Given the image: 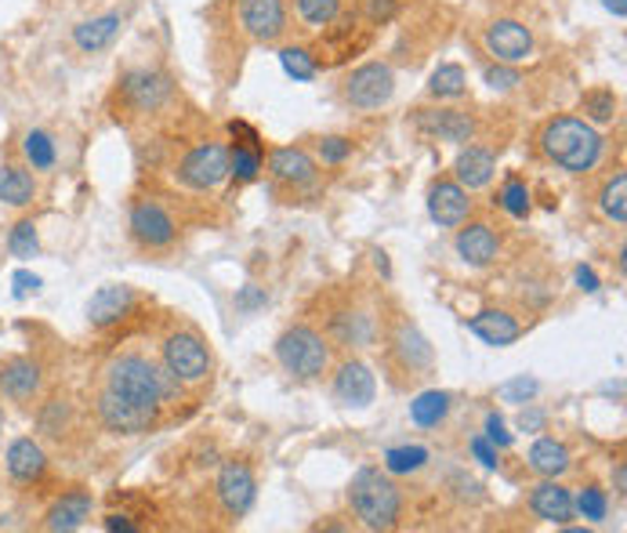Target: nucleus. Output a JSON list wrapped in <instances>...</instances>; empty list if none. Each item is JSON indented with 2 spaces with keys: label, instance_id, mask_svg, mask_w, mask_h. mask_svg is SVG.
Listing matches in <instances>:
<instances>
[{
  "label": "nucleus",
  "instance_id": "obj_1",
  "mask_svg": "<svg viewBox=\"0 0 627 533\" xmlns=\"http://www.w3.org/2000/svg\"><path fill=\"white\" fill-rule=\"evenodd\" d=\"M105 389L120 399H127L131 407L149 410V414L160 418V410L167 403H175L186 385L178 381L175 374H167L164 367H156L149 356L120 353L110 359V367H105Z\"/></svg>",
  "mask_w": 627,
  "mask_h": 533
},
{
  "label": "nucleus",
  "instance_id": "obj_2",
  "mask_svg": "<svg viewBox=\"0 0 627 533\" xmlns=\"http://www.w3.org/2000/svg\"><path fill=\"white\" fill-rule=\"evenodd\" d=\"M540 153L548 156L555 167H562L566 175H587L595 171L602 153H606V138L598 135L595 124H587L584 116H551L537 135Z\"/></svg>",
  "mask_w": 627,
  "mask_h": 533
},
{
  "label": "nucleus",
  "instance_id": "obj_3",
  "mask_svg": "<svg viewBox=\"0 0 627 533\" xmlns=\"http://www.w3.org/2000/svg\"><path fill=\"white\" fill-rule=\"evenodd\" d=\"M348 501H352L356 519L367 530H395L403 519V493L392 482L389 471L363 465L352 476V487H348Z\"/></svg>",
  "mask_w": 627,
  "mask_h": 533
},
{
  "label": "nucleus",
  "instance_id": "obj_4",
  "mask_svg": "<svg viewBox=\"0 0 627 533\" xmlns=\"http://www.w3.org/2000/svg\"><path fill=\"white\" fill-rule=\"evenodd\" d=\"M276 363L291 374L294 381H320L331 370V337L320 334L316 326L294 323L276 337Z\"/></svg>",
  "mask_w": 627,
  "mask_h": 533
},
{
  "label": "nucleus",
  "instance_id": "obj_5",
  "mask_svg": "<svg viewBox=\"0 0 627 533\" xmlns=\"http://www.w3.org/2000/svg\"><path fill=\"white\" fill-rule=\"evenodd\" d=\"M160 356H164V370L175 374L182 385H200L211 378V367H214L211 348L197 331H171L164 337Z\"/></svg>",
  "mask_w": 627,
  "mask_h": 533
},
{
  "label": "nucleus",
  "instance_id": "obj_6",
  "mask_svg": "<svg viewBox=\"0 0 627 533\" xmlns=\"http://www.w3.org/2000/svg\"><path fill=\"white\" fill-rule=\"evenodd\" d=\"M389 363L400 374H406L410 381L428 378V370L436 367V348H432L425 331H421V326L410 317L395 320V326H392V334H389Z\"/></svg>",
  "mask_w": 627,
  "mask_h": 533
},
{
  "label": "nucleus",
  "instance_id": "obj_7",
  "mask_svg": "<svg viewBox=\"0 0 627 533\" xmlns=\"http://www.w3.org/2000/svg\"><path fill=\"white\" fill-rule=\"evenodd\" d=\"M345 102L352 109H363V113H370V109H381L392 102L395 95V73L389 63H363L356 66L352 73L345 77Z\"/></svg>",
  "mask_w": 627,
  "mask_h": 533
},
{
  "label": "nucleus",
  "instance_id": "obj_8",
  "mask_svg": "<svg viewBox=\"0 0 627 533\" xmlns=\"http://www.w3.org/2000/svg\"><path fill=\"white\" fill-rule=\"evenodd\" d=\"M228 178V145L222 142H203L189 149L178 164V181L192 192H211Z\"/></svg>",
  "mask_w": 627,
  "mask_h": 533
},
{
  "label": "nucleus",
  "instance_id": "obj_9",
  "mask_svg": "<svg viewBox=\"0 0 627 533\" xmlns=\"http://www.w3.org/2000/svg\"><path fill=\"white\" fill-rule=\"evenodd\" d=\"M175 95V84L160 69H131L116 80V99L131 113H156Z\"/></svg>",
  "mask_w": 627,
  "mask_h": 533
},
{
  "label": "nucleus",
  "instance_id": "obj_10",
  "mask_svg": "<svg viewBox=\"0 0 627 533\" xmlns=\"http://www.w3.org/2000/svg\"><path fill=\"white\" fill-rule=\"evenodd\" d=\"M127 229H131V240H135L138 247H146V251H167L178 240L175 218L167 214L164 203H156L149 197L131 203Z\"/></svg>",
  "mask_w": 627,
  "mask_h": 533
},
{
  "label": "nucleus",
  "instance_id": "obj_11",
  "mask_svg": "<svg viewBox=\"0 0 627 533\" xmlns=\"http://www.w3.org/2000/svg\"><path fill=\"white\" fill-rule=\"evenodd\" d=\"M482 44H486V52L493 55V63H508V66L526 63V58H534V52H537L534 30L523 26L518 19L490 22L486 33H482Z\"/></svg>",
  "mask_w": 627,
  "mask_h": 533
},
{
  "label": "nucleus",
  "instance_id": "obj_12",
  "mask_svg": "<svg viewBox=\"0 0 627 533\" xmlns=\"http://www.w3.org/2000/svg\"><path fill=\"white\" fill-rule=\"evenodd\" d=\"M219 501L228 519H244L258 501V479L247 462H225L219 471Z\"/></svg>",
  "mask_w": 627,
  "mask_h": 533
},
{
  "label": "nucleus",
  "instance_id": "obj_13",
  "mask_svg": "<svg viewBox=\"0 0 627 533\" xmlns=\"http://www.w3.org/2000/svg\"><path fill=\"white\" fill-rule=\"evenodd\" d=\"M428 218L439 229H457L472 218V197L461 181L454 178H436L428 186Z\"/></svg>",
  "mask_w": 627,
  "mask_h": 533
},
{
  "label": "nucleus",
  "instance_id": "obj_14",
  "mask_svg": "<svg viewBox=\"0 0 627 533\" xmlns=\"http://www.w3.org/2000/svg\"><path fill=\"white\" fill-rule=\"evenodd\" d=\"M94 410H99L102 429L113 432V435H146V432L156 429V421H160L156 414H149V410H138V407H131L127 399L113 396L110 389L99 392V403H94Z\"/></svg>",
  "mask_w": 627,
  "mask_h": 533
},
{
  "label": "nucleus",
  "instance_id": "obj_15",
  "mask_svg": "<svg viewBox=\"0 0 627 533\" xmlns=\"http://www.w3.org/2000/svg\"><path fill=\"white\" fill-rule=\"evenodd\" d=\"M239 26L258 44H276L287 33L283 0H239Z\"/></svg>",
  "mask_w": 627,
  "mask_h": 533
},
{
  "label": "nucleus",
  "instance_id": "obj_16",
  "mask_svg": "<svg viewBox=\"0 0 627 533\" xmlns=\"http://www.w3.org/2000/svg\"><path fill=\"white\" fill-rule=\"evenodd\" d=\"M414 124L425 131V135L439 138V142L464 145V142L475 138V116L464 113V109H454V106L417 109V113H414Z\"/></svg>",
  "mask_w": 627,
  "mask_h": 533
},
{
  "label": "nucleus",
  "instance_id": "obj_17",
  "mask_svg": "<svg viewBox=\"0 0 627 533\" xmlns=\"http://www.w3.org/2000/svg\"><path fill=\"white\" fill-rule=\"evenodd\" d=\"M378 396V378L363 359H345L334 374V399L342 407L367 410Z\"/></svg>",
  "mask_w": 627,
  "mask_h": 533
},
{
  "label": "nucleus",
  "instance_id": "obj_18",
  "mask_svg": "<svg viewBox=\"0 0 627 533\" xmlns=\"http://www.w3.org/2000/svg\"><path fill=\"white\" fill-rule=\"evenodd\" d=\"M44 389V370L37 359L30 356H11L0 363V392L11 403H33Z\"/></svg>",
  "mask_w": 627,
  "mask_h": 533
},
{
  "label": "nucleus",
  "instance_id": "obj_19",
  "mask_svg": "<svg viewBox=\"0 0 627 533\" xmlns=\"http://www.w3.org/2000/svg\"><path fill=\"white\" fill-rule=\"evenodd\" d=\"M454 247H457V254H461L464 265H472V269H486V265L497 262L501 236L493 233L490 222H461L457 225Z\"/></svg>",
  "mask_w": 627,
  "mask_h": 533
},
{
  "label": "nucleus",
  "instance_id": "obj_20",
  "mask_svg": "<svg viewBox=\"0 0 627 533\" xmlns=\"http://www.w3.org/2000/svg\"><path fill=\"white\" fill-rule=\"evenodd\" d=\"M135 290H131L127 284H105L91 295L88 301V320L91 326H99V331H105V326H116L124 323L131 317V309H135Z\"/></svg>",
  "mask_w": 627,
  "mask_h": 533
},
{
  "label": "nucleus",
  "instance_id": "obj_21",
  "mask_svg": "<svg viewBox=\"0 0 627 533\" xmlns=\"http://www.w3.org/2000/svg\"><path fill=\"white\" fill-rule=\"evenodd\" d=\"M91 508H94L91 490H83V487L66 490L63 498H58V501L44 512V530H52V533H74V530H80V526L91 519Z\"/></svg>",
  "mask_w": 627,
  "mask_h": 533
},
{
  "label": "nucleus",
  "instance_id": "obj_22",
  "mask_svg": "<svg viewBox=\"0 0 627 533\" xmlns=\"http://www.w3.org/2000/svg\"><path fill=\"white\" fill-rule=\"evenodd\" d=\"M269 175L280 186H312L316 181V160L301 149V145H280L269 153Z\"/></svg>",
  "mask_w": 627,
  "mask_h": 533
},
{
  "label": "nucleus",
  "instance_id": "obj_23",
  "mask_svg": "<svg viewBox=\"0 0 627 533\" xmlns=\"http://www.w3.org/2000/svg\"><path fill=\"white\" fill-rule=\"evenodd\" d=\"M529 508L537 519H545L551 526H570L573 519V493L562 487L559 479H545L529 490Z\"/></svg>",
  "mask_w": 627,
  "mask_h": 533
},
{
  "label": "nucleus",
  "instance_id": "obj_24",
  "mask_svg": "<svg viewBox=\"0 0 627 533\" xmlns=\"http://www.w3.org/2000/svg\"><path fill=\"white\" fill-rule=\"evenodd\" d=\"M468 331H472L479 342H486L493 348H508L523 337V323H518L512 312L504 309H482L468 320Z\"/></svg>",
  "mask_w": 627,
  "mask_h": 533
},
{
  "label": "nucleus",
  "instance_id": "obj_25",
  "mask_svg": "<svg viewBox=\"0 0 627 533\" xmlns=\"http://www.w3.org/2000/svg\"><path fill=\"white\" fill-rule=\"evenodd\" d=\"M493 175H497V156L493 149H482V145H468V149L457 153L454 160V181H461L468 192L486 189Z\"/></svg>",
  "mask_w": 627,
  "mask_h": 533
},
{
  "label": "nucleus",
  "instance_id": "obj_26",
  "mask_svg": "<svg viewBox=\"0 0 627 533\" xmlns=\"http://www.w3.org/2000/svg\"><path fill=\"white\" fill-rule=\"evenodd\" d=\"M8 476L22 482V487H30V482H41L44 471H47V454L37 440H15L8 446Z\"/></svg>",
  "mask_w": 627,
  "mask_h": 533
},
{
  "label": "nucleus",
  "instance_id": "obj_27",
  "mask_svg": "<svg viewBox=\"0 0 627 533\" xmlns=\"http://www.w3.org/2000/svg\"><path fill=\"white\" fill-rule=\"evenodd\" d=\"M526 462L540 479H562L566 471L573 468V454H570V446L562 440H555V435H540V440L529 446Z\"/></svg>",
  "mask_w": 627,
  "mask_h": 533
},
{
  "label": "nucleus",
  "instance_id": "obj_28",
  "mask_svg": "<svg viewBox=\"0 0 627 533\" xmlns=\"http://www.w3.org/2000/svg\"><path fill=\"white\" fill-rule=\"evenodd\" d=\"M120 30H124V15H116V11H110V15L83 19L80 26H74V44L83 55H99L116 41Z\"/></svg>",
  "mask_w": 627,
  "mask_h": 533
},
{
  "label": "nucleus",
  "instance_id": "obj_29",
  "mask_svg": "<svg viewBox=\"0 0 627 533\" xmlns=\"http://www.w3.org/2000/svg\"><path fill=\"white\" fill-rule=\"evenodd\" d=\"M331 337L348 348H363L373 342V320L359 309H337L331 317Z\"/></svg>",
  "mask_w": 627,
  "mask_h": 533
},
{
  "label": "nucleus",
  "instance_id": "obj_30",
  "mask_svg": "<svg viewBox=\"0 0 627 533\" xmlns=\"http://www.w3.org/2000/svg\"><path fill=\"white\" fill-rule=\"evenodd\" d=\"M33 200H37V178L19 164L0 167V203H8V208H30Z\"/></svg>",
  "mask_w": 627,
  "mask_h": 533
},
{
  "label": "nucleus",
  "instance_id": "obj_31",
  "mask_svg": "<svg viewBox=\"0 0 627 533\" xmlns=\"http://www.w3.org/2000/svg\"><path fill=\"white\" fill-rule=\"evenodd\" d=\"M454 410V396L443 392V389H428L421 392L414 403H410V421H414L417 429H439L446 418H450Z\"/></svg>",
  "mask_w": 627,
  "mask_h": 533
},
{
  "label": "nucleus",
  "instance_id": "obj_32",
  "mask_svg": "<svg viewBox=\"0 0 627 533\" xmlns=\"http://www.w3.org/2000/svg\"><path fill=\"white\" fill-rule=\"evenodd\" d=\"M468 91V73L461 63H443L436 73L428 77V95L439 102H454L461 99V95Z\"/></svg>",
  "mask_w": 627,
  "mask_h": 533
},
{
  "label": "nucleus",
  "instance_id": "obj_33",
  "mask_svg": "<svg viewBox=\"0 0 627 533\" xmlns=\"http://www.w3.org/2000/svg\"><path fill=\"white\" fill-rule=\"evenodd\" d=\"M22 156H26V164L33 167V171H55L58 145L47 131L33 127V131H26V138H22Z\"/></svg>",
  "mask_w": 627,
  "mask_h": 533
},
{
  "label": "nucleus",
  "instance_id": "obj_34",
  "mask_svg": "<svg viewBox=\"0 0 627 533\" xmlns=\"http://www.w3.org/2000/svg\"><path fill=\"white\" fill-rule=\"evenodd\" d=\"M381 462H384V471H389V476H414V471H421L432 462V451L428 446L406 443V446H392V451H384Z\"/></svg>",
  "mask_w": 627,
  "mask_h": 533
},
{
  "label": "nucleus",
  "instance_id": "obj_35",
  "mask_svg": "<svg viewBox=\"0 0 627 533\" xmlns=\"http://www.w3.org/2000/svg\"><path fill=\"white\" fill-rule=\"evenodd\" d=\"M598 211L609 218L613 225H627V175L617 171L606 178V186L598 189Z\"/></svg>",
  "mask_w": 627,
  "mask_h": 533
},
{
  "label": "nucleus",
  "instance_id": "obj_36",
  "mask_svg": "<svg viewBox=\"0 0 627 533\" xmlns=\"http://www.w3.org/2000/svg\"><path fill=\"white\" fill-rule=\"evenodd\" d=\"M280 66H283V73H287V77H291L294 84H309V80L320 77L316 55H312L309 47H301V44L280 47Z\"/></svg>",
  "mask_w": 627,
  "mask_h": 533
},
{
  "label": "nucleus",
  "instance_id": "obj_37",
  "mask_svg": "<svg viewBox=\"0 0 627 533\" xmlns=\"http://www.w3.org/2000/svg\"><path fill=\"white\" fill-rule=\"evenodd\" d=\"M581 109H584L587 124H613L620 113V99L609 88H591V91H584Z\"/></svg>",
  "mask_w": 627,
  "mask_h": 533
},
{
  "label": "nucleus",
  "instance_id": "obj_38",
  "mask_svg": "<svg viewBox=\"0 0 627 533\" xmlns=\"http://www.w3.org/2000/svg\"><path fill=\"white\" fill-rule=\"evenodd\" d=\"M8 254L19 262H30L41 254V236H37V225H33V218H22V222L11 225L8 233Z\"/></svg>",
  "mask_w": 627,
  "mask_h": 533
},
{
  "label": "nucleus",
  "instance_id": "obj_39",
  "mask_svg": "<svg viewBox=\"0 0 627 533\" xmlns=\"http://www.w3.org/2000/svg\"><path fill=\"white\" fill-rule=\"evenodd\" d=\"M298 19L312 30H327L342 19V0H298Z\"/></svg>",
  "mask_w": 627,
  "mask_h": 533
},
{
  "label": "nucleus",
  "instance_id": "obj_40",
  "mask_svg": "<svg viewBox=\"0 0 627 533\" xmlns=\"http://www.w3.org/2000/svg\"><path fill=\"white\" fill-rule=\"evenodd\" d=\"M261 164H265V153L258 149H247V145H228V178L236 181H255L261 175Z\"/></svg>",
  "mask_w": 627,
  "mask_h": 533
},
{
  "label": "nucleus",
  "instance_id": "obj_41",
  "mask_svg": "<svg viewBox=\"0 0 627 533\" xmlns=\"http://www.w3.org/2000/svg\"><path fill=\"white\" fill-rule=\"evenodd\" d=\"M497 203H501V208L508 211L512 218H518V222H523V218H529V211H534V203H529V186H526V181L518 178V175H512V178L501 186Z\"/></svg>",
  "mask_w": 627,
  "mask_h": 533
},
{
  "label": "nucleus",
  "instance_id": "obj_42",
  "mask_svg": "<svg viewBox=\"0 0 627 533\" xmlns=\"http://www.w3.org/2000/svg\"><path fill=\"white\" fill-rule=\"evenodd\" d=\"M573 515L587 519V523H602L609 515V498L602 487H584L581 493L573 498Z\"/></svg>",
  "mask_w": 627,
  "mask_h": 533
},
{
  "label": "nucleus",
  "instance_id": "obj_43",
  "mask_svg": "<svg viewBox=\"0 0 627 533\" xmlns=\"http://www.w3.org/2000/svg\"><path fill=\"white\" fill-rule=\"evenodd\" d=\"M69 418H74V407L66 403V399H47V403L41 407V432L52 435V440H58V435L66 432Z\"/></svg>",
  "mask_w": 627,
  "mask_h": 533
},
{
  "label": "nucleus",
  "instance_id": "obj_44",
  "mask_svg": "<svg viewBox=\"0 0 627 533\" xmlns=\"http://www.w3.org/2000/svg\"><path fill=\"white\" fill-rule=\"evenodd\" d=\"M537 392H540V381L529 378V374H518V378L504 381L501 389H497V396L504 399V403H518V407H523V403H534Z\"/></svg>",
  "mask_w": 627,
  "mask_h": 533
},
{
  "label": "nucleus",
  "instance_id": "obj_45",
  "mask_svg": "<svg viewBox=\"0 0 627 533\" xmlns=\"http://www.w3.org/2000/svg\"><path fill=\"white\" fill-rule=\"evenodd\" d=\"M482 80H486V88H493V91H512L523 84V73L508 63H490L486 69H482Z\"/></svg>",
  "mask_w": 627,
  "mask_h": 533
},
{
  "label": "nucleus",
  "instance_id": "obj_46",
  "mask_svg": "<svg viewBox=\"0 0 627 533\" xmlns=\"http://www.w3.org/2000/svg\"><path fill=\"white\" fill-rule=\"evenodd\" d=\"M233 306H236V312H244V317H250V312H258V309L269 306V290L258 287V284H247V287H239V290H236Z\"/></svg>",
  "mask_w": 627,
  "mask_h": 533
},
{
  "label": "nucleus",
  "instance_id": "obj_47",
  "mask_svg": "<svg viewBox=\"0 0 627 533\" xmlns=\"http://www.w3.org/2000/svg\"><path fill=\"white\" fill-rule=\"evenodd\" d=\"M352 156V138L345 135H327L320 142V160L323 164H345Z\"/></svg>",
  "mask_w": 627,
  "mask_h": 533
},
{
  "label": "nucleus",
  "instance_id": "obj_48",
  "mask_svg": "<svg viewBox=\"0 0 627 533\" xmlns=\"http://www.w3.org/2000/svg\"><path fill=\"white\" fill-rule=\"evenodd\" d=\"M468 451H472V457L486 471H497L501 468V451L486 440V435H472V440H468Z\"/></svg>",
  "mask_w": 627,
  "mask_h": 533
},
{
  "label": "nucleus",
  "instance_id": "obj_49",
  "mask_svg": "<svg viewBox=\"0 0 627 533\" xmlns=\"http://www.w3.org/2000/svg\"><path fill=\"white\" fill-rule=\"evenodd\" d=\"M482 435L497 446V451H508V446L515 443V435L508 432V425H504V418L497 414V410H490L486 414V425H482Z\"/></svg>",
  "mask_w": 627,
  "mask_h": 533
},
{
  "label": "nucleus",
  "instance_id": "obj_50",
  "mask_svg": "<svg viewBox=\"0 0 627 533\" xmlns=\"http://www.w3.org/2000/svg\"><path fill=\"white\" fill-rule=\"evenodd\" d=\"M363 15L373 26H389L400 15V0H363Z\"/></svg>",
  "mask_w": 627,
  "mask_h": 533
},
{
  "label": "nucleus",
  "instance_id": "obj_51",
  "mask_svg": "<svg viewBox=\"0 0 627 533\" xmlns=\"http://www.w3.org/2000/svg\"><path fill=\"white\" fill-rule=\"evenodd\" d=\"M228 135L236 138V145H247V149L265 153V142L258 135V127H250L247 120H228Z\"/></svg>",
  "mask_w": 627,
  "mask_h": 533
},
{
  "label": "nucleus",
  "instance_id": "obj_52",
  "mask_svg": "<svg viewBox=\"0 0 627 533\" xmlns=\"http://www.w3.org/2000/svg\"><path fill=\"white\" fill-rule=\"evenodd\" d=\"M545 429H548L545 410H537L534 403H523V410H518V432H545Z\"/></svg>",
  "mask_w": 627,
  "mask_h": 533
},
{
  "label": "nucleus",
  "instance_id": "obj_53",
  "mask_svg": "<svg viewBox=\"0 0 627 533\" xmlns=\"http://www.w3.org/2000/svg\"><path fill=\"white\" fill-rule=\"evenodd\" d=\"M11 287H15V298H30L41 290V276L30 273V269H19L15 276H11Z\"/></svg>",
  "mask_w": 627,
  "mask_h": 533
},
{
  "label": "nucleus",
  "instance_id": "obj_54",
  "mask_svg": "<svg viewBox=\"0 0 627 533\" xmlns=\"http://www.w3.org/2000/svg\"><path fill=\"white\" fill-rule=\"evenodd\" d=\"M576 287L581 290H587V295H595L598 290V276H595V269H591V265H576Z\"/></svg>",
  "mask_w": 627,
  "mask_h": 533
},
{
  "label": "nucleus",
  "instance_id": "obj_55",
  "mask_svg": "<svg viewBox=\"0 0 627 533\" xmlns=\"http://www.w3.org/2000/svg\"><path fill=\"white\" fill-rule=\"evenodd\" d=\"M102 526L110 530V533H116V530H120V533H138V526L131 523V515H116V512H113V515H105V519H102Z\"/></svg>",
  "mask_w": 627,
  "mask_h": 533
},
{
  "label": "nucleus",
  "instance_id": "obj_56",
  "mask_svg": "<svg viewBox=\"0 0 627 533\" xmlns=\"http://www.w3.org/2000/svg\"><path fill=\"white\" fill-rule=\"evenodd\" d=\"M370 258H373V269H378L384 280H392V262H389V254H384L381 247H373L370 251Z\"/></svg>",
  "mask_w": 627,
  "mask_h": 533
},
{
  "label": "nucleus",
  "instance_id": "obj_57",
  "mask_svg": "<svg viewBox=\"0 0 627 533\" xmlns=\"http://www.w3.org/2000/svg\"><path fill=\"white\" fill-rule=\"evenodd\" d=\"M602 8L613 11L617 19H627V0H602Z\"/></svg>",
  "mask_w": 627,
  "mask_h": 533
},
{
  "label": "nucleus",
  "instance_id": "obj_58",
  "mask_svg": "<svg viewBox=\"0 0 627 533\" xmlns=\"http://www.w3.org/2000/svg\"><path fill=\"white\" fill-rule=\"evenodd\" d=\"M613 490H617V493H624V490H627V468H624V465L613 468Z\"/></svg>",
  "mask_w": 627,
  "mask_h": 533
}]
</instances>
